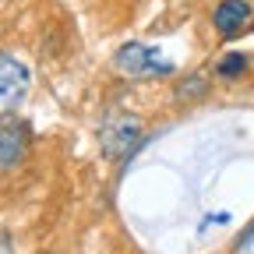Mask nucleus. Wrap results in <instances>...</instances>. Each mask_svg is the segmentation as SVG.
Returning <instances> with one entry per match:
<instances>
[{
    "mask_svg": "<svg viewBox=\"0 0 254 254\" xmlns=\"http://www.w3.org/2000/svg\"><path fill=\"white\" fill-rule=\"evenodd\" d=\"M113 67L124 78H163V74H173V64L163 60L148 43H124L113 53Z\"/></svg>",
    "mask_w": 254,
    "mask_h": 254,
    "instance_id": "1",
    "label": "nucleus"
},
{
    "mask_svg": "<svg viewBox=\"0 0 254 254\" xmlns=\"http://www.w3.org/2000/svg\"><path fill=\"white\" fill-rule=\"evenodd\" d=\"M28 67L11 57V53H0V117L11 113L21 106V99L28 95Z\"/></svg>",
    "mask_w": 254,
    "mask_h": 254,
    "instance_id": "2",
    "label": "nucleus"
},
{
    "mask_svg": "<svg viewBox=\"0 0 254 254\" xmlns=\"http://www.w3.org/2000/svg\"><path fill=\"white\" fill-rule=\"evenodd\" d=\"M138 134H141V120H138V117L113 113V117H106V120H103L99 141H103V148L117 159V155H124L127 148L134 145V138H138Z\"/></svg>",
    "mask_w": 254,
    "mask_h": 254,
    "instance_id": "3",
    "label": "nucleus"
},
{
    "mask_svg": "<svg viewBox=\"0 0 254 254\" xmlns=\"http://www.w3.org/2000/svg\"><path fill=\"white\" fill-rule=\"evenodd\" d=\"M251 14H254L251 0H219L215 11H212V25H215V32L222 39H237L251 25Z\"/></svg>",
    "mask_w": 254,
    "mask_h": 254,
    "instance_id": "4",
    "label": "nucleus"
},
{
    "mask_svg": "<svg viewBox=\"0 0 254 254\" xmlns=\"http://www.w3.org/2000/svg\"><path fill=\"white\" fill-rule=\"evenodd\" d=\"M28 145H32L28 124H21V120H4L0 124V170L18 166L28 155Z\"/></svg>",
    "mask_w": 254,
    "mask_h": 254,
    "instance_id": "5",
    "label": "nucleus"
},
{
    "mask_svg": "<svg viewBox=\"0 0 254 254\" xmlns=\"http://www.w3.org/2000/svg\"><path fill=\"white\" fill-rule=\"evenodd\" d=\"M215 71H219L222 78H240V74L247 71V57H244V53H226V57L219 60Z\"/></svg>",
    "mask_w": 254,
    "mask_h": 254,
    "instance_id": "6",
    "label": "nucleus"
},
{
    "mask_svg": "<svg viewBox=\"0 0 254 254\" xmlns=\"http://www.w3.org/2000/svg\"><path fill=\"white\" fill-rule=\"evenodd\" d=\"M177 95H205V81H201V78H194V81H184V85L177 88Z\"/></svg>",
    "mask_w": 254,
    "mask_h": 254,
    "instance_id": "7",
    "label": "nucleus"
},
{
    "mask_svg": "<svg viewBox=\"0 0 254 254\" xmlns=\"http://www.w3.org/2000/svg\"><path fill=\"white\" fill-rule=\"evenodd\" d=\"M251 244H254V226H247V230H244V237H240V244H237V247L244 251V247H251Z\"/></svg>",
    "mask_w": 254,
    "mask_h": 254,
    "instance_id": "8",
    "label": "nucleus"
}]
</instances>
